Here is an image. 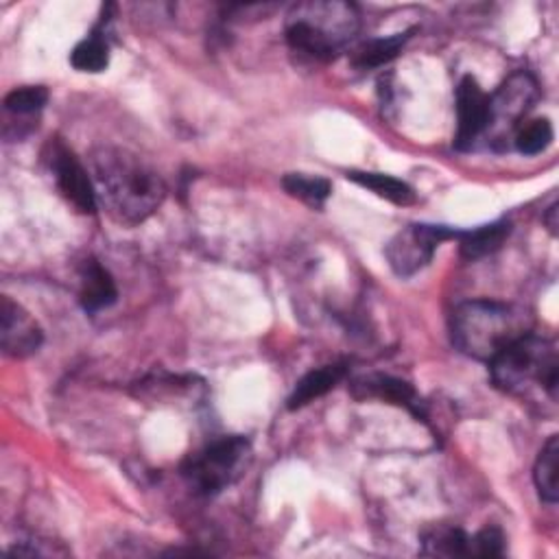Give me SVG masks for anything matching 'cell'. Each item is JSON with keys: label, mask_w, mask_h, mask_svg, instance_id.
<instances>
[{"label": "cell", "mask_w": 559, "mask_h": 559, "mask_svg": "<svg viewBox=\"0 0 559 559\" xmlns=\"http://www.w3.org/2000/svg\"><path fill=\"white\" fill-rule=\"evenodd\" d=\"M459 230H448L444 226H427L414 224L401 230L388 245L385 256L390 267L401 278H411L422 271L435 256L437 247L448 241L457 239Z\"/></svg>", "instance_id": "cell-7"}, {"label": "cell", "mask_w": 559, "mask_h": 559, "mask_svg": "<svg viewBox=\"0 0 559 559\" xmlns=\"http://www.w3.org/2000/svg\"><path fill=\"white\" fill-rule=\"evenodd\" d=\"M252 461V444L241 435L221 437L181 466V477L200 496H217L237 483Z\"/></svg>", "instance_id": "cell-5"}, {"label": "cell", "mask_w": 559, "mask_h": 559, "mask_svg": "<svg viewBox=\"0 0 559 559\" xmlns=\"http://www.w3.org/2000/svg\"><path fill=\"white\" fill-rule=\"evenodd\" d=\"M544 224L548 226L550 234L555 237V234H557V204H552V206L548 208V213H546V217H544Z\"/></svg>", "instance_id": "cell-25"}, {"label": "cell", "mask_w": 559, "mask_h": 559, "mask_svg": "<svg viewBox=\"0 0 559 559\" xmlns=\"http://www.w3.org/2000/svg\"><path fill=\"white\" fill-rule=\"evenodd\" d=\"M360 29L356 5L345 0H306L287 14L284 34L295 53L330 62L343 53Z\"/></svg>", "instance_id": "cell-3"}, {"label": "cell", "mask_w": 559, "mask_h": 559, "mask_svg": "<svg viewBox=\"0 0 559 559\" xmlns=\"http://www.w3.org/2000/svg\"><path fill=\"white\" fill-rule=\"evenodd\" d=\"M45 157L66 202L73 204L79 213L92 215L99 208L94 181L79 157L62 140H51L47 144Z\"/></svg>", "instance_id": "cell-8"}, {"label": "cell", "mask_w": 559, "mask_h": 559, "mask_svg": "<svg viewBox=\"0 0 559 559\" xmlns=\"http://www.w3.org/2000/svg\"><path fill=\"white\" fill-rule=\"evenodd\" d=\"M539 99V88L533 75L513 73L492 97L487 105V125L483 138L496 151H503L513 142L516 131L526 120L529 112Z\"/></svg>", "instance_id": "cell-6"}, {"label": "cell", "mask_w": 559, "mask_h": 559, "mask_svg": "<svg viewBox=\"0 0 559 559\" xmlns=\"http://www.w3.org/2000/svg\"><path fill=\"white\" fill-rule=\"evenodd\" d=\"M45 343V332L29 310L12 297L0 300V345L12 358L34 356Z\"/></svg>", "instance_id": "cell-9"}, {"label": "cell", "mask_w": 559, "mask_h": 559, "mask_svg": "<svg viewBox=\"0 0 559 559\" xmlns=\"http://www.w3.org/2000/svg\"><path fill=\"white\" fill-rule=\"evenodd\" d=\"M347 179L356 181L363 189L371 191L374 195L396 204V206H411L416 202V191L411 186L398 177L385 173H367V170H352Z\"/></svg>", "instance_id": "cell-16"}, {"label": "cell", "mask_w": 559, "mask_h": 559, "mask_svg": "<svg viewBox=\"0 0 559 559\" xmlns=\"http://www.w3.org/2000/svg\"><path fill=\"white\" fill-rule=\"evenodd\" d=\"M550 142H552V125L548 118L524 120L513 136V147L522 155H537L546 151Z\"/></svg>", "instance_id": "cell-21"}, {"label": "cell", "mask_w": 559, "mask_h": 559, "mask_svg": "<svg viewBox=\"0 0 559 559\" xmlns=\"http://www.w3.org/2000/svg\"><path fill=\"white\" fill-rule=\"evenodd\" d=\"M79 280H81L79 302L86 313H99L116 302L118 291H116L114 278L99 261H94V258L86 261L81 265Z\"/></svg>", "instance_id": "cell-12"}, {"label": "cell", "mask_w": 559, "mask_h": 559, "mask_svg": "<svg viewBox=\"0 0 559 559\" xmlns=\"http://www.w3.org/2000/svg\"><path fill=\"white\" fill-rule=\"evenodd\" d=\"M559 440L557 435H550L548 442L542 446L539 457L533 468V481L537 487V494L544 503L555 505L559 498V481H557V470H559Z\"/></svg>", "instance_id": "cell-17"}, {"label": "cell", "mask_w": 559, "mask_h": 559, "mask_svg": "<svg viewBox=\"0 0 559 559\" xmlns=\"http://www.w3.org/2000/svg\"><path fill=\"white\" fill-rule=\"evenodd\" d=\"M282 186L291 198H295L313 208H321L332 193V186L326 177L306 175V173H287L282 177Z\"/></svg>", "instance_id": "cell-19"}, {"label": "cell", "mask_w": 559, "mask_h": 559, "mask_svg": "<svg viewBox=\"0 0 559 559\" xmlns=\"http://www.w3.org/2000/svg\"><path fill=\"white\" fill-rule=\"evenodd\" d=\"M71 64L75 71L79 73H103L110 66V45L107 40L94 31L92 36H88L86 40H81L73 53H71Z\"/></svg>", "instance_id": "cell-20"}, {"label": "cell", "mask_w": 559, "mask_h": 559, "mask_svg": "<svg viewBox=\"0 0 559 559\" xmlns=\"http://www.w3.org/2000/svg\"><path fill=\"white\" fill-rule=\"evenodd\" d=\"M352 394L358 401L365 398H379L398 407H405L407 411H411L416 418H427L424 416V405L418 398L416 390L401 381V379H392V377H383V374H374V377H365L352 383Z\"/></svg>", "instance_id": "cell-11"}, {"label": "cell", "mask_w": 559, "mask_h": 559, "mask_svg": "<svg viewBox=\"0 0 559 559\" xmlns=\"http://www.w3.org/2000/svg\"><path fill=\"white\" fill-rule=\"evenodd\" d=\"M490 377L496 390L509 396H526L539 390L555 403L559 388V354L555 341L535 332L524 334L490 360Z\"/></svg>", "instance_id": "cell-4"}, {"label": "cell", "mask_w": 559, "mask_h": 559, "mask_svg": "<svg viewBox=\"0 0 559 559\" xmlns=\"http://www.w3.org/2000/svg\"><path fill=\"white\" fill-rule=\"evenodd\" d=\"M345 374H347L345 363H332V365H323L319 369L308 371V374L295 385L287 407L291 411H297V409L315 403L317 398H321L330 390H334L345 379Z\"/></svg>", "instance_id": "cell-13"}, {"label": "cell", "mask_w": 559, "mask_h": 559, "mask_svg": "<svg viewBox=\"0 0 559 559\" xmlns=\"http://www.w3.org/2000/svg\"><path fill=\"white\" fill-rule=\"evenodd\" d=\"M422 555L448 559L472 557V537L457 526H431L422 533Z\"/></svg>", "instance_id": "cell-14"}, {"label": "cell", "mask_w": 559, "mask_h": 559, "mask_svg": "<svg viewBox=\"0 0 559 559\" xmlns=\"http://www.w3.org/2000/svg\"><path fill=\"white\" fill-rule=\"evenodd\" d=\"M47 101H49V90L45 86H23L12 90L5 97V110L14 116L31 118L38 112H42Z\"/></svg>", "instance_id": "cell-22"}, {"label": "cell", "mask_w": 559, "mask_h": 559, "mask_svg": "<svg viewBox=\"0 0 559 559\" xmlns=\"http://www.w3.org/2000/svg\"><path fill=\"white\" fill-rule=\"evenodd\" d=\"M533 319L524 308L492 300H472L453 313L450 336L455 347L474 358L490 363L505 347L529 334Z\"/></svg>", "instance_id": "cell-2"}, {"label": "cell", "mask_w": 559, "mask_h": 559, "mask_svg": "<svg viewBox=\"0 0 559 559\" xmlns=\"http://www.w3.org/2000/svg\"><path fill=\"white\" fill-rule=\"evenodd\" d=\"M97 202L120 226L136 228L157 213L166 198L162 175L138 153L101 144L88 157Z\"/></svg>", "instance_id": "cell-1"}, {"label": "cell", "mask_w": 559, "mask_h": 559, "mask_svg": "<svg viewBox=\"0 0 559 559\" xmlns=\"http://www.w3.org/2000/svg\"><path fill=\"white\" fill-rule=\"evenodd\" d=\"M505 552V535L498 526H485L472 535V557H500Z\"/></svg>", "instance_id": "cell-23"}, {"label": "cell", "mask_w": 559, "mask_h": 559, "mask_svg": "<svg viewBox=\"0 0 559 559\" xmlns=\"http://www.w3.org/2000/svg\"><path fill=\"white\" fill-rule=\"evenodd\" d=\"M487 105L490 94L483 92L474 77H463L457 86V134L455 147L459 151H468L483 138L487 125Z\"/></svg>", "instance_id": "cell-10"}, {"label": "cell", "mask_w": 559, "mask_h": 559, "mask_svg": "<svg viewBox=\"0 0 559 559\" xmlns=\"http://www.w3.org/2000/svg\"><path fill=\"white\" fill-rule=\"evenodd\" d=\"M511 234V224L507 219L494 221L490 226H483L479 230L470 232H459V250L461 256L468 261H479L483 256H490L503 247L507 237Z\"/></svg>", "instance_id": "cell-15"}, {"label": "cell", "mask_w": 559, "mask_h": 559, "mask_svg": "<svg viewBox=\"0 0 559 559\" xmlns=\"http://www.w3.org/2000/svg\"><path fill=\"white\" fill-rule=\"evenodd\" d=\"M414 31L407 34H396L392 38H379V40H369L367 45H363L354 58L352 64L358 71H371V68H381L385 64H390L392 60H396L401 55V51L405 49V45L409 42Z\"/></svg>", "instance_id": "cell-18"}, {"label": "cell", "mask_w": 559, "mask_h": 559, "mask_svg": "<svg viewBox=\"0 0 559 559\" xmlns=\"http://www.w3.org/2000/svg\"><path fill=\"white\" fill-rule=\"evenodd\" d=\"M10 555H27V557H53V555H66L64 548H58L53 542H45V539H21L14 546L8 548Z\"/></svg>", "instance_id": "cell-24"}]
</instances>
